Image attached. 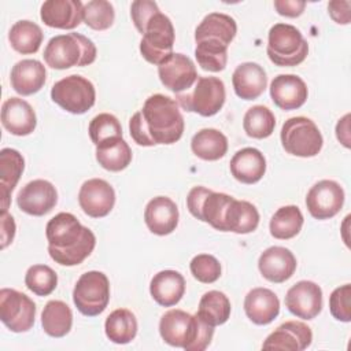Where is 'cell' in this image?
Masks as SVG:
<instances>
[{"label": "cell", "mask_w": 351, "mask_h": 351, "mask_svg": "<svg viewBox=\"0 0 351 351\" xmlns=\"http://www.w3.org/2000/svg\"><path fill=\"white\" fill-rule=\"evenodd\" d=\"M184 128L178 103L162 93L149 96L129 121L130 137L141 147L174 144L181 138Z\"/></svg>", "instance_id": "1"}, {"label": "cell", "mask_w": 351, "mask_h": 351, "mask_svg": "<svg viewBox=\"0 0 351 351\" xmlns=\"http://www.w3.org/2000/svg\"><path fill=\"white\" fill-rule=\"evenodd\" d=\"M49 256L62 266L82 263L95 250L93 232L81 225L71 213H59L45 226Z\"/></svg>", "instance_id": "2"}, {"label": "cell", "mask_w": 351, "mask_h": 351, "mask_svg": "<svg viewBox=\"0 0 351 351\" xmlns=\"http://www.w3.org/2000/svg\"><path fill=\"white\" fill-rule=\"evenodd\" d=\"M159 333L165 343L186 351L206 350L214 336V326L196 314L173 308L166 311L159 321Z\"/></svg>", "instance_id": "3"}, {"label": "cell", "mask_w": 351, "mask_h": 351, "mask_svg": "<svg viewBox=\"0 0 351 351\" xmlns=\"http://www.w3.org/2000/svg\"><path fill=\"white\" fill-rule=\"evenodd\" d=\"M96 45L80 33H67L52 37L44 48L47 66L56 70H66L74 66H88L96 59Z\"/></svg>", "instance_id": "4"}, {"label": "cell", "mask_w": 351, "mask_h": 351, "mask_svg": "<svg viewBox=\"0 0 351 351\" xmlns=\"http://www.w3.org/2000/svg\"><path fill=\"white\" fill-rule=\"evenodd\" d=\"M266 52L276 66L293 67L307 58L308 44L293 25L276 23L269 30Z\"/></svg>", "instance_id": "5"}, {"label": "cell", "mask_w": 351, "mask_h": 351, "mask_svg": "<svg viewBox=\"0 0 351 351\" xmlns=\"http://www.w3.org/2000/svg\"><path fill=\"white\" fill-rule=\"evenodd\" d=\"M280 138L285 152L300 158L318 155L324 145L318 126L306 117H292L287 119L281 128Z\"/></svg>", "instance_id": "6"}, {"label": "cell", "mask_w": 351, "mask_h": 351, "mask_svg": "<svg viewBox=\"0 0 351 351\" xmlns=\"http://www.w3.org/2000/svg\"><path fill=\"white\" fill-rule=\"evenodd\" d=\"M176 99L185 111L213 117L225 104V84L218 77H199L191 92L177 93Z\"/></svg>", "instance_id": "7"}, {"label": "cell", "mask_w": 351, "mask_h": 351, "mask_svg": "<svg viewBox=\"0 0 351 351\" xmlns=\"http://www.w3.org/2000/svg\"><path fill=\"white\" fill-rule=\"evenodd\" d=\"M73 302L77 310L86 317L101 314L110 302V281L97 270H90L77 280L73 289Z\"/></svg>", "instance_id": "8"}, {"label": "cell", "mask_w": 351, "mask_h": 351, "mask_svg": "<svg viewBox=\"0 0 351 351\" xmlns=\"http://www.w3.org/2000/svg\"><path fill=\"white\" fill-rule=\"evenodd\" d=\"M174 38L176 33L170 18L159 11L151 16L144 29L140 52L148 63L159 66L173 53Z\"/></svg>", "instance_id": "9"}, {"label": "cell", "mask_w": 351, "mask_h": 351, "mask_svg": "<svg viewBox=\"0 0 351 351\" xmlns=\"http://www.w3.org/2000/svg\"><path fill=\"white\" fill-rule=\"evenodd\" d=\"M51 99L64 111L80 115L93 107L96 90L88 78L71 74L53 84L51 89Z\"/></svg>", "instance_id": "10"}, {"label": "cell", "mask_w": 351, "mask_h": 351, "mask_svg": "<svg viewBox=\"0 0 351 351\" xmlns=\"http://www.w3.org/2000/svg\"><path fill=\"white\" fill-rule=\"evenodd\" d=\"M34 318L36 304L27 295L12 288L0 291V319L11 332H27L33 328Z\"/></svg>", "instance_id": "11"}, {"label": "cell", "mask_w": 351, "mask_h": 351, "mask_svg": "<svg viewBox=\"0 0 351 351\" xmlns=\"http://www.w3.org/2000/svg\"><path fill=\"white\" fill-rule=\"evenodd\" d=\"M344 204V191L333 180L315 182L306 196V207L315 219L333 218Z\"/></svg>", "instance_id": "12"}, {"label": "cell", "mask_w": 351, "mask_h": 351, "mask_svg": "<svg viewBox=\"0 0 351 351\" xmlns=\"http://www.w3.org/2000/svg\"><path fill=\"white\" fill-rule=\"evenodd\" d=\"M158 75L165 88L176 95L188 92L199 78L192 59L180 52H173L158 66Z\"/></svg>", "instance_id": "13"}, {"label": "cell", "mask_w": 351, "mask_h": 351, "mask_svg": "<svg viewBox=\"0 0 351 351\" xmlns=\"http://www.w3.org/2000/svg\"><path fill=\"white\" fill-rule=\"evenodd\" d=\"M78 203L88 217L103 218L114 208L115 191L106 180L90 178L81 185Z\"/></svg>", "instance_id": "14"}, {"label": "cell", "mask_w": 351, "mask_h": 351, "mask_svg": "<svg viewBox=\"0 0 351 351\" xmlns=\"http://www.w3.org/2000/svg\"><path fill=\"white\" fill-rule=\"evenodd\" d=\"M58 203L56 188L47 180H33L27 182L16 196L18 207L34 217L48 214Z\"/></svg>", "instance_id": "15"}, {"label": "cell", "mask_w": 351, "mask_h": 351, "mask_svg": "<svg viewBox=\"0 0 351 351\" xmlns=\"http://www.w3.org/2000/svg\"><path fill=\"white\" fill-rule=\"evenodd\" d=\"M285 306L298 318L313 319L322 310V289L313 281L302 280L288 289Z\"/></svg>", "instance_id": "16"}, {"label": "cell", "mask_w": 351, "mask_h": 351, "mask_svg": "<svg viewBox=\"0 0 351 351\" xmlns=\"http://www.w3.org/2000/svg\"><path fill=\"white\" fill-rule=\"evenodd\" d=\"M313 341L311 329L300 321H287L273 330L262 344L263 350L302 351Z\"/></svg>", "instance_id": "17"}, {"label": "cell", "mask_w": 351, "mask_h": 351, "mask_svg": "<svg viewBox=\"0 0 351 351\" xmlns=\"http://www.w3.org/2000/svg\"><path fill=\"white\" fill-rule=\"evenodd\" d=\"M296 265L292 251L280 245L269 247L258 259V269L263 278L276 284L289 280L296 270Z\"/></svg>", "instance_id": "18"}, {"label": "cell", "mask_w": 351, "mask_h": 351, "mask_svg": "<svg viewBox=\"0 0 351 351\" xmlns=\"http://www.w3.org/2000/svg\"><path fill=\"white\" fill-rule=\"evenodd\" d=\"M307 96V85L299 75L280 74L270 84V97L284 111L300 108L306 103Z\"/></svg>", "instance_id": "19"}, {"label": "cell", "mask_w": 351, "mask_h": 351, "mask_svg": "<svg viewBox=\"0 0 351 351\" xmlns=\"http://www.w3.org/2000/svg\"><path fill=\"white\" fill-rule=\"evenodd\" d=\"M84 4L80 0H47L40 10L41 21L55 29L71 30L82 21Z\"/></svg>", "instance_id": "20"}, {"label": "cell", "mask_w": 351, "mask_h": 351, "mask_svg": "<svg viewBox=\"0 0 351 351\" xmlns=\"http://www.w3.org/2000/svg\"><path fill=\"white\" fill-rule=\"evenodd\" d=\"M178 207L167 196L151 199L144 210V222L151 233L166 236L176 230L178 225Z\"/></svg>", "instance_id": "21"}, {"label": "cell", "mask_w": 351, "mask_h": 351, "mask_svg": "<svg viewBox=\"0 0 351 351\" xmlns=\"http://www.w3.org/2000/svg\"><path fill=\"white\" fill-rule=\"evenodd\" d=\"M1 123L14 136H27L37 126L33 107L21 97H10L1 106Z\"/></svg>", "instance_id": "22"}, {"label": "cell", "mask_w": 351, "mask_h": 351, "mask_svg": "<svg viewBox=\"0 0 351 351\" xmlns=\"http://www.w3.org/2000/svg\"><path fill=\"white\" fill-rule=\"evenodd\" d=\"M234 93L243 100H255L266 89L267 77L265 69L255 62L239 64L232 74Z\"/></svg>", "instance_id": "23"}, {"label": "cell", "mask_w": 351, "mask_h": 351, "mask_svg": "<svg viewBox=\"0 0 351 351\" xmlns=\"http://www.w3.org/2000/svg\"><path fill=\"white\" fill-rule=\"evenodd\" d=\"M244 311L255 325H267L277 318L280 313V300L273 291L258 287L245 295Z\"/></svg>", "instance_id": "24"}, {"label": "cell", "mask_w": 351, "mask_h": 351, "mask_svg": "<svg viewBox=\"0 0 351 351\" xmlns=\"http://www.w3.org/2000/svg\"><path fill=\"white\" fill-rule=\"evenodd\" d=\"M45 78L47 71L41 62L36 59H23L12 66L10 82L16 93L30 96L44 86Z\"/></svg>", "instance_id": "25"}, {"label": "cell", "mask_w": 351, "mask_h": 351, "mask_svg": "<svg viewBox=\"0 0 351 351\" xmlns=\"http://www.w3.org/2000/svg\"><path fill=\"white\" fill-rule=\"evenodd\" d=\"M232 176L243 184H255L266 173V159L263 154L254 148L245 147L239 149L229 163Z\"/></svg>", "instance_id": "26"}, {"label": "cell", "mask_w": 351, "mask_h": 351, "mask_svg": "<svg viewBox=\"0 0 351 351\" xmlns=\"http://www.w3.org/2000/svg\"><path fill=\"white\" fill-rule=\"evenodd\" d=\"M149 293L159 306H176L185 293V278L180 271L162 270L152 277Z\"/></svg>", "instance_id": "27"}, {"label": "cell", "mask_w": 351, "mask_h": 351, "mask_svg": "<svg viewBox=\"0 0 351 351\" xmlns=\"http://www.w3.org/2000/svg\"><path fill=\"white\" fill-rule=\"evenodd\" d=\"M25 169L23 156L14 148H3L0 151V204L1 213L10 206V196L16 186Z\"/></svg>", "instance_id": "28"}, {"label": "cell", "mask_w": 351, "mask_h": 351, "mask_svg": "<svg viewBox=\"0 0 351 351\" xmlns=\"http://www.w3.org/2000/svg\"><path fill=\"white\" fill-rule=\"evenodd\" d=\"M237 33L236 21L222 12H210L203 18L195 30V41L211 40L226 47L233 41Z\"/></svg>", "instance_id": "29"}, {"label": "cell", "mask_w": 351, "mask_h": 351, "mask_svg": "<svg viewBox=\"0 0 351 351\" xmlns=\"http://www.w3.org/2000/svg\"><path fill=\"white\" fill-rule=\"evenodd\" d=\"M259 225V213L256 207L245 200L232 199L225 213V232L247 234Z\"/></svg>", "instance_id": "30"}, {"label": "cell", "mask_w": 351, "mask_h": 351, "mask_svg": "<svg viewBox=\"0 0 351 351\" xmlns=\"http://www.w3.org/2000/svg\"><path fill=\"white\" fill-rule=\"evenodd\" d=\"M96 160L108 171H121L130 165L132 149L122 137H114L96 145Z\"/></svg>", "instance_id": "31"}, {"label": "cell", "mask_w": 351, "mask_h": 351, "mask_svg": "<svg viewBox=\"0 0 351 351\" xmlns=\"http://www.w3.org/2000/svg\"><path fill=\"white\" fill-rule=\"evenodd\" d=\"M191 149L203 160H218L228 152V138L222 132L206 128L193 134Z\"/></svg>", "instance_id": "32"}, {"label": "cell", "mask_w": 351, "mask_h": 351, "mask_svg": "<svg viewBox=\"0 0 351 351\" xmlns=\"http://www.w3.org/2000/svg\"><path fill=\"white\" fill-rule=\"evenodd\" d=\"M41 325L51 337L66 336L73 325L71 308L62 300H49L41 313Z\"/></svg>", "instance_id": "33"}, {"label": "cell", "mask_w": 351, "mask_h": 351, "mask_svg": "<svg viewBox=\"0 0 351 351\" xmlns=\"http://www.w3.org/2000/svg\"><path fill=\"white\" fill-rule=\"evenodd\" d=\"M104 332L110 341L128 344L137 335L136 315L128 308H117L106 318Z\"/></svg>", "instance_id": "34"}, {"label": "cell", "mask_w": 351, "mask_h": 351, "mask_svg": "<svg viewBox=\"0 0 351 351\" xmlns=\"http://www.w3.org/2000/svg\"><path fill=\"white\" fill-rule=\"evenodd\" d=\"M44 33L41 27L27 19L15 22L8 33V40L11 47L22 53V55H30L36 53L43 43Z\"/></svg>", "instance_id": "35"}, {"label": "cell", "mask_w": 351, "mask_h": 351, "mask_svg": "<svg viewBox=\"0 0 351 351\" xmlns=\"http://www.w3.org/2000/svg\"><path fill=\"white\" fill-rule=\"evenodd\" d=\"M230 300L221 291L206 292L199 302V308L196 315L202 318L211 326H218L225 324L230 317Z\"/></svg>", "instance_id": "36"}, {"label": "cell", "mask_w": 351, "mask_h": 351, "mask_svg": "<svg viewBox=\"0 0 351 351\" xmlns=\"http://www.w3.org/2000/svg\"><path fill=\"white\" fill-rule=\"evenodd\" d=\"M303 222V214L298 206L280 207L270 219V234L278 240L292 239L302 230Z\"/></svg>", "instance_id": "37"}, {"label": "cell", "mask_w": 351, "mask_h": 351, "mask_svg": "<svg viewBox=\"0 0 351 351\" xmlns=\"http://www.w3.org/2000/svg\"><path fill=\"white\" fill-rule=\"evenodd\" d=\"M276 117L266 106H252L243 118V129L252 138H266L274 132Z\"/></svg>", "instance_id": "38"}, {"label": "cell", "mask_w": 351, "mask_h": 351, "mask_svg": "<svg viewBox=\"0 0 351 351\" xmlns=\"http://www.w3.org/2000/svg\"><path fill=\"white\" fill-rule=\"evenodd\" d=\"M195 58L203 70L218 73L226 67L228 47L211 40L197 41L195 48Z\"/></svg>", "instance_id": "39"}, {"label": "cell", "mask_w": 351, "mask_h": 351, "mask_svg": "<svg viewBox=\"0 0 351 351\" xmlns=\"http://www.w3.org/2000/svg\"><path fill=\"white\" fill-rule=\"evenodd\" d=\"M25 285L38 296H48L58 285V274L47 265H33L25 274Z\"/></svg>", "instance_id": "40"}, {"label": "cell", "mask_w": 351, "mask_h": 351, "mask_svg": "<svg viewBox=\"0 0 351 351\" xmlns=\"http://www.w3.org/2000/svg\"><path fill=\"white\" fill-rule=\"evenodd\" d=\"M115 11L107 0H92L84 4L82 21L93 30H106L112 26Z\"/></svg>", "instance_id": "41"}, {"label": "cell", "mask_w": 351, "mask_h": 351, "mask_svg": "<svg viewBox=\"0 0 351 351\" xmlns=\"http://www.w3.org/2000/svg\"><path fill=\"white\" fill-rule=\"evenodd\" d=\"M89 137L95 145L114 137H122V126L117 117L108 112H101L89 122Z\"/></svg>", "instance_id": "42"}, {"label": "cell", "mask_w": 351, "mask_h": 351, "mask_svg": "<svg viewBox=\"0 0 351 351\" xmlns=\"http://www.w3.org/2000/svg\"><path fill=\"white\" fill-rule=\"evenodd\" d=\"M192 276L203 284H213L221 277V265L218 259L210 254H199L189 263Z\"/></svg>", "instance_id": "43"}, {"label": "cell", "mask_w": 351, "mask_h": 351, "mask_svg": "<svg viewBox=\"0 0 351 351\" xmlns=\"http://www.w3.org/2000/svg\"><path fill=\"white\" fill-rule=\"evenodd\" d=\"M329 310L333 318L341 322L351 321V285L344 284L333 289L329 296Z\"/></svg>", "instance_id": "44"}, {"label": "cell", "mask_w": 351, "mask_h": 351, "mask_svg": "<svg viewBox=\"0 0 351 351\" xmlns=\"http://www.w3.org/2000/svg\"><path fill=\"white\" fill-rule=\"evenodd\" d=\"M159 12V7L151 0H136L130 5V16L136 29L143 34L152 15Z\"/></svg>", "instance_id": "45"}, {"label": "cell", "mask_w": 351, "mask_h": 351, "mask_svg": "<svg viewBox=\"0 0 351 351\" xmlns=\"http://www.w3.org/2000/svg\"><path fill=\"white\" fill-rule=\"evenodd\" d=\"M351 3L348 0H333L328 4V12L330 18L340 25H348L351 21L350 15Z\"/></svg>", "instance_id": "46"}, {"label": "cell", "mask_w": 351, "mask_h": 351, "mask_svg": "<svg viewBox=\"0 0 351 351\" xmlns=\"http://www.w3.org/2000/svg\"><path fill=\"white\" fill-rule=\"evenodd\" d=\"M306 7L304 1L300 0H276L274 8L276 11L287 18H296L303 14Z\"/></svg>", "instance_id": "47"}, {"label": "cell", "mask_w": 351, "mask_h": 351, "mask_svg": "<svg viewBox=\"0 0 351 351\" xmlns=\"http://www.w3.org/2000/svg\"><path fill=\"white\" fill-rule=\"evenodd\" d=\"M0 222H1V250H4L14 240V236H15V222H14L12 215H10L7 211L1 213Z\"/></svg>", "instance_id": "48"}, {"label": "cell", "mask_w": 351, "mask_h": 351, "mask_svg": "<svg viewBox=\"0 0 351 351\" xmlns=\"http://www.w3.org/2000/svg\"><path fill=\"white\" fill-rule=\"evenodd\" d=\"M336 137L346 148H350V114H346L339 119L336 125Z\"/></svg>", "instance_id": "49"}]
</instances>
